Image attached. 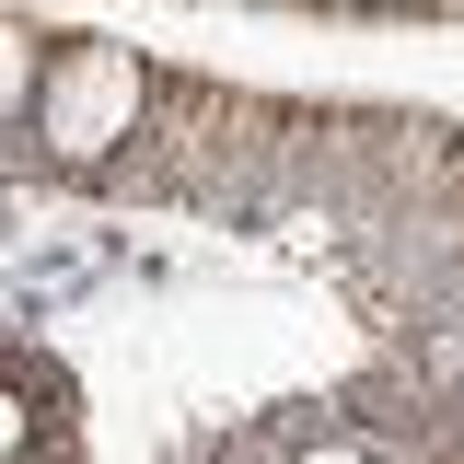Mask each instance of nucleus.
I'll return each mask as SVG.
<instances>
[{
    "label": "nucleus",
    "mask_w": 464,
    "mask_h": 464,
    "mask_svg": "<svg viewBox=\"0 0 464 464\" xmlns=\"http://www.w3.org/2000/svg\"><path fill=\"white\" fill-rule=\"evenodd\" d=\"M35 441H47V406H35V383L0 372V464H35Z\"/></svg>",
    "instance_id": "obj_3"
},
{
    "label": "nucleus",
    "mask_w": 464,
    "mask_h": 464,
    "mask_svg": "<svg viewBox=\"0 0 464 464\" xmlns=\"http://www.w3.org/2000/svg\"><path fill=\"white\" fill-rule=\"evenodd\" d=\"M140 116H151L140 47H116V35H47V82H35L24 140H35L58 174H105L116 151L140 140Z\"/></svg>",
    "instance_id": "obj_1"
},
{
    "label": "nucleus",
    "mask_w": 464,
    "mask_h": 464,
    "mask_svg": "<svg viewBox=\"0 0 464 464\" xmlns=\"http://www.w3.org/2000/svg\"><path fill=\"white\" fill-rule=\"evenodd\" d=\"M290 464H372V453H360V441H302Z\"/></svg>",
    "instance_id": "obj_4"
},
{
    "label": "nucleus",
    "mask_w": 464,
    "mask_h": 464,
    "mask_svg": "<svg viewBox=\"0 0 464 464\" xmlns=\"http://www.w3.org/2000/svg\"><path fill=\"white\" fill-rule=\"evenodd\" d=\"M35 82H47V35L0 24V140H24V116H35Z\"/></svg>",
    "instance_id": "obj_2"
},
{
    "label": "nucleus",
    "mask_w": 464,
    "mask_h": 464,
    "mask_svg": "<svg viewBox=\"0 0 464 464\" xmlns=\"http://www.w3.org/2000/svg\"><path fill=\"white\" fill-rule=\"evenodd\" d=\"M314 12H406V0H314Z\"/></svg>",
    "instance_id": "obj_5"
},
{
    "label": "nucleus",
    "mask_w": 464,
    "mask_h": 464,
    "mask_svg": "<svg viewBox=\"0 0 464 464\" xmlns=\"http://www.w3.org/2000/svg\"><path fill=\"white\" fill-rule=\"evenodd\" d=\"M209 12H244V0H209Z\"/></svg>",
    "instance_id": "obj_6"
}]
</instances>
